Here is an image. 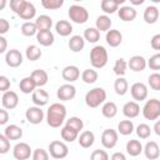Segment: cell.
Instances as JSON below:
<instances>
[{
  "mask_svg": "<svg viewBox=\"0 0 160 160\" xmlns=\"http://www.w3.org/2000/svg\"><path fill=\"white\" fill-rule=\"evenodd\" d=\"M119 132L114 129H105L101 134V144L105 149H114L118 144Z\"/></svg>",
  "mask_w": 160,
  "mask_h": 160,
  "instance_id": "52a82bcc",
  "label": "cell"
},
{
  "mask_svg": "<svg viewBox=\"0 0 160 160\" xmlns=\"http://www.w3.org/2000/svg\"><path fill=\"white\" fill-rule=\"evenodd\" d=\"M101 114H102V116H105L108 119L115 118L116 114H118V106H116V104L112 102V101L105 102L102 105V108H101Z\"/></svg>",
  "mask_w": 160,
  "mask_h": 160,
  "instance_id": "d6a6232c",
  "label": "cell"
},
{
  "mask_svg": "<svg viewBox=\"0 0 160 160\" xmlns=\"http://www.w3.org/2000/svg\"><path fill=\"white\" fill-rule=\"evenodd\" d=\"M159 15H160L159 9L156 6L150 5L144 10V15L142 16H144V20H145L146 24H155L158 21V19H159Z\"/></svg>",
  "mask_w": 160,
  "mask_h": 160,
  "instance_id": "d4e9b609",
  "label": "cell"
},
{
  "mask_svg": "<svg viewBox=\"0 0 160 160\" xmlns=\"http://www.w3.org/2000/svg\"><path fill=\"white\" fill-rule=\"evenodd\" d=\"M154 132H155L158 136H160V120H158V121L155 122V125H154Z\"/></svg>",
  "mask_w": 160,
  "mask_h": 160,
  "instance_id": "91938a15",
  "label": "cell"
},
{
  "mask_svg": "<svg viewBox=\"0 0 160 160\" xmlns=\"http://www.w3.org/2000/svg\"><path fill=\"white\" fill-rule=\"evenodd\" d=\"M119 4L115 0H101L100 8L105 14H114L119 10Z\"/></svg>",
  "mask_w": 160,
  "mask_h": 160,
  "instance_id": "d590c367",
  "label": "cell"
},
{
  "mask_svg": "<svg viewBox=\"0 0 160 160\" xmlns=\"http://www.w3.org/2000/svg\"><path fill=\"white\" fill-rule=\"evenodd\" d=\"M66 119V108L60 102H54L46 112V122L50 128H60Z\"/></svg>",
  "mask_w": 160,
  "mask_h": 160,
  "instance_id": "6da1fadb",
  "label": "cell"
},
{
  "mask_svg": "<svg viewBox=\"0 0 160 160\" xmlns=\"http://www.w3.org/2000/svg\"><path fill=\"white\" fill-rule=\"evenodd\" d=\"M10 150V139L5 135H0V154H6Z\"/></svg>",
  "mask_w": 160,
  "mask_h": 160,
  "instance_id": "681fc988",
  "label": "cell"
},
{
  "mask_svg": "<svg viewBox=\"0 0 160 160\" xmlns=\"http://www.w3.org/2000/svg\"><path fill=\"white\" fill-rule=\"evenodd\" d=\"M130 92L135 101H144L148 98V86L142 82H134L130 88Z\"/></svg>",
  "mask_w": 160,
  "mask_h": 160,
  "instance_id": "8fae6325",
  "label": "cell"
},
{
  "mask_svg": "<svg viewBox=\"0 0 160 160\" xmlns=\"http://www.w3.org/2000/svg\"><path fill=\"white\" fill-rule=\"evenodd\" d=\"M9 29H10V24H9V21H8L6 19L1 18V19H0V35L6 34V32L9 31Z\"/></svg>",
  "mask_w": 160,
  "mask_h": 160,
  "instance_id": "db71d44e",
  "label": "cell"
},
{
  "mask_svg": "<svg viewBox=\"0 0 160 160\" xmlns=\"http://www.w3.org/2000/svg\"><path fill=\"white\" fill-rule=\"evenodd\" d=\"M31 155H32V152H31V148H30L29 144H26V142H18L14 146L12 156L16 160H26Z\"/></svg>",
  "mask_w": 160,
  "mask_h": 160,
  "instance_id": "30bf717a",
  "label": "cell"
},
{
  "mask_svg": "<svg viewBox=\"0 0 160 160\" xmlns=\"http://www.w3.org/2000/svg\"><path fill=\"white\" fill-rule=\"evenodd\" d=\"M111 19L105 14V15H100L98 16L96 21H95V28L99 30V31H108L110 30L111 28Z\"/></svg>",
  "mask_w": 160,
  "mask_h": 160,
  "instance_id": "1f68e13d",
  "label": "cell"
},
{
  "mask_svg": "<svg viewBox=\"0 0 160 160\" xmlns=\"http://www.w3.org/2000/svg\"><path fill=\"white\" fill-rule=\"evenodd\" d=\"M5 6H6V0H0V10L5 9Z\"/></svg>",
  "mask_w": 160,
  "mask_h": 160,
  "instance_id": "6125c7cd",
  "label": "cell"
},
{
  "mask_svg": "<svg viewBox=\"0 0 160 160\" xmlns=\"http://www.w3.org/2000/svg\"><path fill=\"white\" fill-rule=\"evenodd\" d=\"M66 125L74 128V129L78 130L79 132H80V131L82 130V128H84V122H82V120H81L80 118H78V116H71L70 119H68V120H66Z\"/></svg>",
  "mask_w": 160,
  "mask_h": 160,
  "instance_id": "bcb514c9",
  "label": "cell"
},
{
  "mask_svg": "<svg viewBox=\"0 0 160 160\" xmlns=\"http://www.w3.org/2000/svg\"><path fill=\"white\" fill-rule=\"evenodd\" d=\"M111 159H112V160H125L126 156H125L122 152H115V154L111 155Z\"/></svg>",
  "mask_w": 160,
  "mask_h": 160,
  "instance_id": "680465c9",
  "label": "cell"
},
{
  "mask_svg": "<svg viewBox=\"0 0 160 160\" xmlns=\"http://www.w3.org/2000/svg\"><path fill=\"white\" fill-rule=\"evenodd\" d=\"M31 100L35 105L38 106H44L49 102V94L42 90L41 88H36L34 91H32V95H31Z\"/></svg>",
  "mask_w": 160,
  "mask_h": 160,
  "instance_id": "e0dca14e",
  "label": "cell"
},
{
  "mask_svg": "<svg viewBox=\"0 0 160 160\" xmlns=\"http://www.w3.org/2000/svg\"><path fill=\"white\" fill-rule=\"evenodd\" d=\"M136 134L140 139H148L151 134V129L148 124H140L136 128Z\"/></svg>",
  "mask_w": 160,
  "mask_h": 160,
  "instance_id": "f6af8a7d",
  "label": "cell"
},
{
  "mask_svg": "<svg viewBox=\"0 0 160 160\" xmlns=\"http://www.w3.org/2000/svg\"><path fill=\"white\" fill-rule=\"evenodd\" d=\"M122 114L128 118V119H134L140 114V106L138 104V101H128L124 106H122Z\"/></svg>",
  "mask_w": 160,
  "mask_h": 160,
  "instance_id": "d6986e66",
  "label": "cell"
},
{
  "mask_svg": "<svg viewBox=\"0 0 160 160\" xmlns=\"http://www.w3.org/2000/svg\"><path fill=\"white\" fill-rule=\"evenodd\" d=\"M35 24L38 26V30H50L52 26V19L49 15H40L36 18Z\"/></svg>",
  "mask_w": 160,
  "mask_h": 160,
  "instance_id": "e575fe53",
  "label": "cell"
},
{
  "mask_svg": "<svg viewBox=\"0 0 160 160\" xmlns=\"http://www.w3.org/2000/svg\"><path fill=\"white\" fill-rule=\"evenodd\" d=\"M68 45H69V49H70L72 52H79V51H81V50L84 49V46H85V39H84V36L74 35V36L70 38Z\"/></svg>",
  "mask_w": 160,
  "mask_h": 160,
  "instance_id": "484cf974",
  "label": "cell"
},
{
  "mask_svg": "<svg viewBox=\"0 0 160 160\" xmlns=\"http://www.w3.org/2000/svg\"><path fill=\"white\" fill-rule=\"evenodd\" d=\"M144 154L148 159L150 160H155L159 158L160 155V148L155 141H149L146 142V145L144 146Z\"/></svg>",
  "mask_w": 160,
  "mask_h": 160,
  "instance_id": "603a6c76",
  "label": "cell"
},
{
  "mask_svg": "<svg viewBox=\"0 0 160 160\" xmlns=\"http://www.w3.org/2000/svg\"><path fill=\"white\" fill-rule=\"evenodd\" d=\"M128 66L130 68V70L135 71V72H139V71H144L145 68L148 66V61L145 60V58L140 56V55H134L130 58L129 62H128Z\"/></svg>",
  "mask_w": 160,
  "mask_h": 160,
  "instance_id": "9a60e30c",
  "label": "cell"
},
{
  "mask_svg": "<svg viewBox=\"0 0 160 160\" xmlns=\"http://www.w3.org/2000/svg\"><path fill=\"white\" fill-rule=\"evenodd\" d=\"M25 118L30 124L38 125L44 120V111L41 110V106H38V105L30 106V108L26 109Z\"/></svg>",
  "mask_w": 160,
  "mask_h": 160,
  "instance_id": "ba28073f",
  "label": "cell"
},
{
  "mask_svg": "<svg viewBox=\"0 0 160 160\" xmlns=\"http://www.w3.org/2000/svg\"><path fill=\"white\" fill-rule=\"evenodd\" d=\"M1 104H2V108L8 109V110H12L18 106L19 104V96L15 91H11V90H8L2 94L1 96Z\"/></svg>",
  "mask_w": 160,
  "mask_h": 160,
  "instance_id": "7c38bea8",
  "label": "cell"
},
{
  "mask_svg": "<svg viewBox=\"0 0 160 160\" xmlns=\"http://www.w3.org/2000/svg\"><path fill=\"white\" fill-rule=\"evenodd\" d=\"M76 95V89L72 84H64L61 86H59L58 91H56V96L59 100L61 101H69V100H72Z\"/></svg>",
  "mask_w": 160,
  "mask_h": 160,
  "instance_id": "9c48e42d",
  "label": "cell"
},
{
  "mask_svg": "<svg viewBox=\"0 0 160 160\" xmlns=\"http://www.w3.org/2000/svg\"><path fill=\"white\" fill-rule=\"evenodd\" d=\"M25 4H26V0H10V9L12 12L19 15V12L24 9Z\"/></svg>",
  "mask_w": 160,
  "mask_h": 160,
  "instance_id": "7dc6e473",
  "label": "cell"
},
{
  "mask_svg": "<svg viewBox=\"0 0 160 160\" xmlns=\"http://www.w3.org/2000/svg\"><path fill=\"white\" fill-rule=\"evenodd\" d=\"M114 90H115V92H116L118 95H120V96L125 95V94L128 92V90H129V84H128L126 79L122 78V76H119V78L115 80V82H114Z\"/></svg>",
  "mask_w": 160,
  "mask_h": 160,
  "instance_id": "836d02e7",
  "label": "cell"
},
{
  "mask_svg": "<svg viewBox=\"0 0 160 160\" xmlns=\"http://www.w3.org/2000/svg\"><path fill=\"white\" fill-rule=\"evenodd\" d=\"M68 15L70 20L76 24H84L89 20V11L81 5H71L69 8Z\"/></svg>",
  "mask_w": 160,
  "mask_h": 160,
  "instance_id": "5b68a950",
  "label": "cell"
},
{
  "mask_svg": "<svg viewBox=\"0 0 160 160\" xmlns=\"http://www.w3.org/2000/svg\"><path fill=\"white\" fill-rule=\"evenodd\" d=\"M105 39H106V42H108L109 46H111V48H118V46L121 44V41H122V35H121V32H120L119 30H116V29H110V30L106 31Z\"/></svg>",
  "mask_w": 160,
  "mask_h": 160,
  "instance_id": "2e32d148",
  "label": "cell"
},
{
  "mask_svg": "<svg viewBox=\"0 0 160 160\" xmlns=\"http://www.w3.org/2000/svg\"><path fill=\"white\" fill-rule=\"evenodd\" d=\"M35 15H36V8H35L34 4L30 2V1H26L24 9L19 12V16H20L21 19H24V20H28V21L31 20V19H34Z\"/></svg>",
  "mask_w": 160,
  "mask_h": 160,
  "instance_id": "f546056e",
  "label": "cell"
},
{
  "mask_svg": "<svg viewBox=\"0 0 160 160\" xmlns=\"http://www.w3.org/2000/svg\"><path fill=\"white\" fill-rule=\"evenodd\" d=\"M61 76H62V79H64L65 81H68V82H74V81H76V80L80 78V70H79V68L75 66V65H68V66H65V68L62 69Z\"/></svg>",
  "mask_w": 160,
  "mask_h": 160,
  "instance_id": "5bb4252c",
  "label": "cell"
},
{
  "mask_svg": "<svg viewBox=\"0 0 160 160\" xmlns=\"http://www.w3.org/2000/svg\"><path fill=\"white\" fill-rule=\"evenodd\" d=\"M9 120V112L6 111L5 108H2L0 110V125H5Z\"/></svg>",
  "mask_w": 160,
  "mask_h": 160,
  "instance_id": "9f6ffc18",
  "label": "cell"
},
{
  "mask_svg": "<svg viewBox=\"0 0 160 160\" xmlns=\"http://www.w3.org/2000/svg\"><path fill=\"white\" fill-rule=\"evenodd\" d=\"M49 154L54 159H64L69 154V148L65 142L54 140L49 144Z\"/></svg>",
  "mask_w": 160,
  "mask_h": 160,
  "instance_id": "8992f818",
  "label": "cell"
},
{
  "mask_svg": "<svg viewBox=\"0 0 160 160\" xmlns=\"http://www.w3.org/2000/svg\"><path fill=\"white\" fill-rule=\"evenodd\" d=\"M126 69H128V62L125 61V59L120 58V59H118V60L115 61L112 70H114L115 75H118V76H124L125 72H126Z\"/></svg>",
  "mask_w": 160,
  "mask_h": 160,
  "instance_id": "b9f144b4",
  "label": "cell"
},
{
  "mask_svg": "<svg viewBox=\"0 0 160 160\" xmlns=\"http://www.w3.org/2000/svg\"><path fill=\"white\" fill-rule=\"evenodd\" d=\"M60 135H61V139H62L64 141H66V142H72V141H75V140L79 138V131L75 130L74 128H71V126H69V125L65 124V126H64V128L61 129V131H60Z\"/></svg>",
  "mask_w": 160,
  "mask_h": 160,
  "instance_id": "cb8c5ba5",
  "label": "cell"
},
{
  "mask_svg": "<svg viewBox=\"0 0 160 160\" xmlns=\"http://www.w3.org/2000/svg\"><path fill=\"white\" fill-rule=\"evenodd\" d=\"M38 26L35 22H31V21H25L22 25H21V34L24 36H34L38 34Z\"/></svg>",
  "mask_w": 160,
  "mask_h": 160,
  "instance_id": "60d3db41",
  "label": "cell"
},
{
  "mask_svg": "<svg viewBox=\"0 0 160 160\" xmlns=\"http://www.w3.org/2000/svg\"><path fill=\"white\" fill-rule=\"evenodd\" d=\"M141 151H144V148L141 145V142L139 140H129L126 144V152L130 156H138L141 154Z\"/></svg>",
  "mask_w": 160,
  "mask_h": 160,
  "instance_id": "f1b7e54d",
  "label": "cell"
},
{
  "mask_svg": "<svg viewBox=\"0 0 160 160\" xmlns=\"http://www.w3.org/2000/svg\"><path fill=\"white\" fill-rule=\"evenodd\" d=\"M5 62L10 68H19L22 64V55L18 49H11L5 54Z\"/></svg>",
  "mask_w": 160,
  "mask_h": 160,
  "instance_id": "4fadbf2b",
  "label": "cell"
},
{
  "mask_svg": "<svg viewBox=\"0 0 160 160\" xmlns=\"http://www.w3.org/2000/svg\"><path fill=\"white\" fill-rule=\"evenodd\" d=\"M136 15H138V12H136V10L132 6H121L118 10V16L122 21H126V22L135 20Z\"/></svg>",
  "mask_w": 160,
  "mask_h": 160,
  "instance_id": "ffe728a7",
  "label": "cell"
},
{
  "mask_svg": "<svg viewBox=\"0 0 160 160\" xmlns=\"http://www.w3.org/2000/svg\"><path fill=\"white\" fill-rule=\"evenodd\" d=\"M54 40V34L50 30H39L36 34V41L42 46H51Z\"/></svg>",
  "mask_w": 160,
  "mask_h": 160,
  "instance_id": "ac0fdd59",
  "label": "cell"
},
{
  "mask_svg": "<svg viewBox=\"0 0 160 160\" xmlns=\"http://www.w3.org/2000/svg\"><path fill=\"white\" fill-rule=\"evenodd\" d=\"M150 1H152L154 4H159L160 2V0H150Z\"/></svg>",
  "mask_w": 160,
  "mask_h": 160,
  "instance_id": "e7e4bbea",
  "label": "cell"
},
{
  "mask_svg": "<svg viewBox=\"0 0 160 160\" xmlns=\"http://www.w3.org/2000/svg\"><path fill=\"white\" fill-rule=\"evenodd\" d=\"M49 156H50V154H49L46 150L41 149V148L35 149L34 152H32V155H31L32 160H48Z\"/></svg>",
  "mask_w": 160,
  "mask_h": 160,
  "instance_id": "c3c4849f",
  "label": "cell"
},
{
  "mask_svg": "<svg viewBox=\"0 0 160 160\" xmlns=\"http://www.w3.org/2000/svg\"><path fill=\"white\" fill-rule=\"evenodd\" d=\"M150 45L154 50H160V34H156L151 38L150 40Z\"/></svg>",
  "mask_w": 160,
  "mask_h": 160,
  "instance_id": "11a10c76",
  "label": "cell"
},
{
  "mask_svg": "<svg viewBox=\"0 0 160 160\" xmlns=\"http://www.w3.org/2000/svg\"><path fill=\"white\" fill-rule=\"evenodd\" d=\"M65 0H41V5L46 10H58L64 5Z\"/></svg>",
  "mask_w": 160,
  "mask_h": 160,
  "instance_id": "7bdbcfd3",
  "label": "cell"
},
{
  "mask_svg": "<svg viewBox=\"0 0 160 160\" xmlns=\"http://www.w3.org/2000/svg\"><path fill=\"white\" fill-rule=\"evenodd\" d=\"M78 141H79V145H80L81 148L89 149V148L92 146L94 142H95V135H94L92 131H89V130L82 131V132L79 135Z\"/></svg>",
  "mask_w": 160,
  "mask_h": 160,
  "instance_id": "44dd1931",
  "label": "cell"
},
{
  "mask_svg": "<svg viewBox=\"0 0 160 160\" xmlns=\"http://www.w3.org/2000/svg\"><path fill=\"white\" fill-rule=\"evenodd\" d=\"M142 115L146 120H156L160 118V100L150 99L145 102L142 108Z\"/></svg>",
  "mask_w": 160,
  "mask_h": 160,
  "instance_id": "277c9868",
  "label": "cell"
},
{
  "mask_svg": "<svg viewBox=\"0 0 160 160\" xmlns=\"http://www.w3.org/2000/svg\"><path fill=\"white\" fill-rule=\"evenodd\" d=\"M148 84H149V86H150L152 90L159 91V90H160V74H159V72L151 74V75L148 78Z\"/></svg>",
  "mask_w": 160,
  "mask_h": 160,
  "instance_id": "ee69618b",
  "label": "cell"
},
{
  "mask_svg": "<svg viewBox=\"0 0 160 160\" xmlns=\"http://www.w3.org/2000/svg\"><path fill=\"white\" fill-rule=\"evenodd\" d=\"M84 39L91 44L98 42L100 39V31L96 28H88L84 31Z\"/></svg>",
  "mask_w": 160,
  "mask_h": 160,
  "instance_id": "ab89813d",
  "label": "cell"
},
{
  "mask_svg": "<svg viewBox=\"0 0 160 160\" xmlns=\"http://www.w3.org/2000/svg\"><path fill=\"white\" fill-rule=\"evenodd\" d=\"M98 78H99V74L94 69H85L81 72V80L85 84H94L98 80Z\"/></svg>",
  "mask_w": 160,
  "mask_h": 160,
  "instance_id": "f35d334b",
  "label": "cell"
},
{
  "mask_svg": "<svg viewBox=\"0 0 160 160\" xmlns=\"http://www.w3.org/2000/svg\"><path fill=\"white\" fill-rule=\"evenodd\" d=\"M129 1H130V2L132 4V5L138 6V5H141V4H142V2L145 1V0H129Z\"/></svg>",
  "mask_w": 160,
  "mask_h": 160,
  "instance_id": "94428289",
  "label": "cell"
},
{
  "mask_svg": "<svg viewBox=\"0 0 160 160\" xmlns=\"http://www.w3.org/2000/svg\"><path fill=\"white\" fill-rule=\"evenodd\" d=\"M9 89H10V80L5 75H1L0 76V91L5 92Z\"/></svg>",
  "mask_w": 160,
  "mask_h": 160,
  "instance_id": "f5cc1de1",
  "label": "cell"
},
{
  "mask_svg": "<svg viewBox=\"0 0 160 160\" xmlns=\"http://www.w3.org/2000/svg\"><path fill=\"white\" fill-rule=\"evenodd\" d=\"M74 1H82V0H74Z\"/></svg>",
  "mask_w": 160,
  "mask_h": 160,
  "instance_id": "03108f58",
  "label": "cell"
},
{
  "mask_svg": "<svg viewBox=\"0 0 160 160\" xmlns=\"http://www.w3.org/2000/svg\"><path fill=\"white\" fill-rule=\"evenodd\" d=\"M25 55H26L28 60H30V61H36V60H39V59L41 58L42 52H41L40 48H38L36 45H29V46L26 48V50H25Z\"/></svg>",
  "mask_w": 160,
  "mask_h": 160,
  "instance_id": "8d00e7d4",
  "label": "cell"
},
{
  "mask_svg": "<svg viewBox=\"0 0 160 160\" xmlns=\"http://www.w3.org/2000/svg\"><path fill=\"white\" fill-rule=\"evenodd\" d=\"M90 158H91V160H108L109 159V154L105 150L96 149V150H94L91 152Z\"/></svg>",
  "mask_w": 160,
  "mask_h": 160,
  "instance_id": "816d5d0a",
  "label": "cell"
},
{
  "mask_svg": "<svg viewBox=\"0 0 160 160\" xmlns=\"http://www.w3.org/2000/svg\"><path fill=\"white\" fill-rule=\"evenodd\" d=\"M6 46H8L6 39L4 38V35H0V52H1V54L6 51Z\"/></svg>",
  "mask_w": 160,
  "mask_h": 160,
  "instance_id": "6f0895ef",
  "label": "cell"
},
{
  "mask_svg": "<svg viewBox=\"0 0 160 160\" xmlns=\"http://www.w3.org/2000/svg\"><path fill=\"white\" fill-rule=\"evenodd\" d=\"M106 100V91L102 88H94L85 95V104L89 108H98Z\"/></svg>",
  "mask_w": 160,
  "mask_h": 160,
  "instance_id": "3957f363",
  "label": "cell"
},
{
  "mask_svg": "<svg viewBox=\"0 0 160 160\" xmlns=\"http://www.w3.org/2000/svg\"><path fill=\"white\" fill-rule=\"evenodd\" d=\"M148 66L151 70H160V52L152 55L149 60H148Z\"/></svg>",
  "mask_w": 160,
  "mask_h": 160,
  "instance_id": "f907efd6",
  "label": "cell"
},
{
  "mask_svg": "<svg viewBox=\"0 0 160 160\" xmlns=\"http://www.w3.org/2000/svg\"><path fill=\"white\" fill-rule=\"evenodd\" d=\"M36 88H38V85H36L35 80L31 78V75H30V76H26V78H24V79H21L20 82H19V89H20V91L24 92V94H30V92L32 94V91H34Z\"/></svg>",
  "mask_w": 160,
  "mask_h": 160,
  "instance_id": "7402d4cb",
  "label": "cell"
},
{
  "mask_svg": "<svg viewBox=\"0 0 160 160\" xmlns=\"http://www.w3.org/2000/svg\"><path fill=\"white\" fill-rule=\"evenodd\" d=\"M31 78L35 80L38 88H41L44 85H46L48 80H49V76H48V72L42 69H36L31 72Z\"/></svg>",
  "mask_w": 160,
  "mask_h": 160,
  "instance_id": "4dcf8cb0",
  "label": "cell"
},
{
  "mask_svg": "<svg viewBox=\"0 0 160 160\" xmlns=\"http://www.w3.org/2000/svg\"><path fill=\"white\" fill-rule=\"evenodd\" d=\"M132 131H134V124H132L131 120H122L118 124V132L119 134H121L124 136H128Z\"/></svg>",
  "mask_w": 160,
  "mask_h": 160,
  "instance_id": "74e56055",
  "label": "cell"
},
{
  "mask_svg": "<svg viewBox=\"0 0 160 160\" xmlns=\"http://www.w3.org/2000/svg\"><path fill=\"white\" fill-rule=\"evenodd\" d=\"M4 134L10 139V140H19L22 138V129L15 124L8 125L4 129Z\"/></svg>",
  "mask_w": 160,
  "mask_h": 160,
  "instance_id": "4316f807",
  "label": "cell"
},
{
  "mask_svg": "<svg viewBox=\"0 0 160 160\" xmlns=\"http://www.w3.org/2000/svg\"><path fill=\"white\" fill-rule=\"evenodd\" d=\"M55 30L60 36H69L72 32V25L68 20H59L55 24Z\"/></svg>",
  "mask_w": 160,
  "mask_h": 160,
  "instance_id": "83f0119b",
  "label": "cell"
},
{
  "mask_svg": "<svg viewBox=\"0 0 160 160\" xmlns=\"http://www.w3.org/2000/svg\"><path fill=\"white\" fill-rule=\"evenodd\" d=\"M115 1H116V2L119 4V5H121V4H124V2L126 1V0H115Z\"/></svg>",
  "mask_w": 160,
  "mask_h": 160,
  "instance_id": "be15d7a7",
  "label": "cell"
},
{
  "mask_svg": "<svg viewBox=\"0 0 160 160\" xmlns=\"http://www.w3.org/2000/svg\"><path fill=\"white\" fill-rule=\"evenodd\" d=\"M108 51L102 45H96L90 50V62L94 69H102L108 64Z\"/></svg>",
  "mask_w": 160,
  "mask_h": 160,
  "instance_id": "7a4b0ae2",
  "label": "cell"
}]
</instances>
